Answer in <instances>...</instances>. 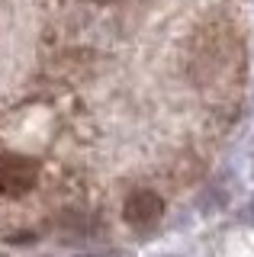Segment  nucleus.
<instances>
[{
  "instance_id": "nucleus-1",
  "label": "nucleus",
  "mask_w": 254,
  "mask_h": 257,
  "mask_svg": "<svg viewBox=\"0 0 254 257\" xmlns=\"http://www.w3.org/2000/svg\"><path fill=\"white\" fill-rule=\"evenodd\" d=\"M39 180V167L33 158L23 155H0V196H26Z\"/></svg>"
},
{
  "instance_id": "nucleus-2",
  "label": "nucleus",
  "mask_w": 254,
  "mask_h": 257,
  "mask_svg": "<svg viewBox=\"0 0 254 257\" xmlns=\"http://www.w3.org/2000/svg\"><path fill=\"white\" fill-rule=\"evenodd\" d=\"M164 212V199L155 190H136L125 199V222L136 228H152Z\"/></svg>"
},
{
  "instance_id": "nucleus-3",
  "label": "nucleus",
  "mask_w": 254,
  "mask_h": 257,
  "mask_svg": "<svg viewBox=\"0 0 254 257\" xmlns=\"http://www.w3.org/2000/svg\"><path fill=\"white\" fill-rule=\"evenodd\" d=\"M244 222H254V199L248 203V212H244Z\"/></svg>"
},
{
  "instance_id": "nucleus-4",
  "label": "nucleus",
  "mask_w": 254,
  "mask_h": 257,
  "mask_svg": "<svg viewBox=\"0 0 254 257\" xmlns=\"http://www.w3.org/2000/svg\"><path fill=\"white\" fill-rule=\"evenodd\" d=\"M97 4H109V0H97Z\"/></svg>"
}]
</instances>
